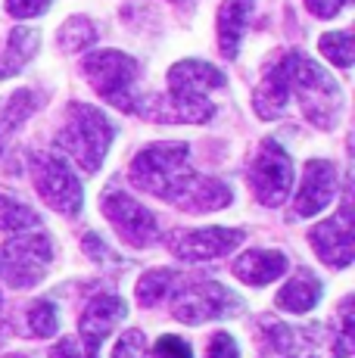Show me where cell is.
I'll list each match as a JSON object with an SVG mask.
<instances>
[{"label": "cell", "mask_w": 355, "mask_h": 358, "mask_svg": "<svg viewBox=\"0 0 355 358\" xmlns=\"http://www.w3.org/2000/svg\"><path fill=\"white\" fill-rule=\"evenodd\" d=\"M187 159H190V153L184 143H156V147H147L143 153L134 156L128 175H131L134 187L143 190V194L178 203V196L184 194L187 181L194 178Z\"/></svg>", "instance_id": "6da1fadb"}, {"label": "cell", "mask_w": 355, "mask_h": 358, "mask_svg": "<svg viewBox=\"0 0 355 358\" xmlns=\"http://www.w3.org/2000/svg\"><path fill=\"white\" fill-rule=\"evenodd\" d=\"M281 66L287 72L290 91H296L299 100H303L305 115H309L315 125L331 128L333 119H337V113H340V103H343L340 87L333 85V78L318 63H312L309 57H303V53H287L281 59Z\"/></svg>", "instance_id": "7a4b0ae2"}, {"label": "cell", "mask_w": 355, "mask_h": 358, "mask_svg": "<svg viewBox=\"0 0 355 358\" xmlns=\"http://www.w3.org/2000/svg\"><path fill=\"white\" fill-rule=\"evenodd\" d=\"M57 143L81 165V171L94 175L100 169V162H103L109 143H113V125H109V119L100 109L72 103L66 128L57 134Z\"/></svg>", "instance_id": "3957f363"}, {"label": "cell", "mask_w": 355, "mask_h": 358, "mask_svg": "<svg viewBox=\"0 0 355 358\" xmlns=\"http://www.w3.org/2000/svg\"><path fill=\"white\" fill-rule=\"evenodd\" d=\"M50 259L53 246L47 234L19 231V237L0 246V280H6L13 290H29L47 274Z\"/></svg>", "instance_id": "277c9868"}, {"label": "cell", "mask_w": 355, "mask_h": 358, "mask_svg": "<svg viewBox=\"0 0 355 358\" xmlns=\"http://www.w3.org/2000/svg\"><path fill=\"white\" fill-rule=\"evenodd\" d=\"M134 59L119 50H97L85 59V75L100 97L122 113H138L134 100Z\"/></svg>", "instance_id": "5b68a950"}, {"label": "cell", "mask_w": 355, "mask_h": 358, "mask_svg": "<svg viewBox=\"0 0 355 358\" xmlns=\"http://www.w3.org/2000/svg\"><path fill=\"white\" fill-rule=\"evenodd\" d=\"M31 178H35V187L44 196V203H50L57 212H63V215H78L81 212V184L63 156H35Z\"/></svg>", "instance_id": "8992f818"}, {"label": "cell", "mask_w": 355, "mask_h": 358, "mask_svg": "<svg viewBox=\"0 0 355 358\" xmlns=\"http://www.w3.org/2000/svg\"><path fill=\"white\" fill-rule=\"evenodd\" d=\"M290 184H293V162L287 156V150L275 141H265L249 165L252 194L265 206H281L287 194H290Z\"/></svg>", "instance_id": "52a82bcc"}, {"label": "cell", "mask_w": 355, "mask_h": 358, "mask_svg": "<svg viewBox=\"0 0 355 358\" xmlns=\"http://www.w3.org/2000/svg\"><path fill=\"white\" fill-rule=\"evenodd\" d=\"M100 209L103 215L113 222L115 234L125 240L128 246H138V250H147L159 240V222L150 209H143L134 196L119 194V190H109L100 199Z\"/></svg>", "instance_id": "ba28073f"}, {"label": "cell", "mask_w": 355, "mask_h": 358, "mask_svg": "<svg viewBox=\"0 0 355 358\" xmlns=\"http://www.w3.org/2000/svg\"><path fill=\"white\" fill-rule=\"evenodd\" d=\"M240 308H243L240 296L231 293L228 287L215 284V280H209V284H196V287H190V290L178 293L172 312L184 324H203V321L231 318V315H237Z\"/></svg>", "instance_id": "9c48e42d"}, {"label": "cell", "mask_w": 355, "mask_h": 358, "mask_svg": "<svg viewBox=\"0 0 355 358\" xmlns=\"http://www.w3.org/2000/svg\"><path fill=\"white\" fill-rule=\"evenodd\" d=\"M243 234L240 228H200V231H175L168 237L172 243V252L184 262H209L218 259L224 252L237 250L243 243Z\"/></svg>", "instance_id": "30bf717a"}, {"label": "cell", "mask_w": 355, "mask_h": 358, "mask_svg": "<svg viewBox=\"0 0 355 358\" xmlns=\"http://www.w3.org/2000/svg\"><path fill=\"white\" fill-rule=\"evenodd\" d=\"M128 315L125 299L115 293H97L87 299L85 312L78 315V340L85 343L91 352H100V343L113 334V327Z\"/></svg>", "instance_id": "8fae6325"}, {"label": "cell", "mask_w": 355, "mask_h": 358, "mask_svg": "<svg viewBox=\"0 0 355 358\" xmlns=\"http://www.w3.org/2000/svg\"><path fill=\"white\" fill-rule=\"evenodd\" d=\"M309 240L315 246V252L321 262L331 268H349V262L355 256V243H352V222H349V206L340 212L337 218L315 224L309 231Z\"/></svg>", "instance_id": "7c38bea8"}, {"label": "cell", "mask_w": 355, "mask_h": 358, "mask_svg": "<svg viewBox=\"0 0 355 358\" xmlns=\"http://www.w3.org/2000/svg\"><path fill=\"white\" fill-rule=\"evenodd\" d=\"M333 194H337V169H333V162L312 159L305 165L303 184H299L296 194V215L312 218L318 212H324L333 203Z\"/></svg>", "instance_id": "4fadbf2b"}, {"label": "cell", "mask_w": 355, "mask_h": 358, "mask_svg": "<svg viewBox=\"0 0 355 358\" xmlns=\"http://www.w3.org/2000/svg\"><path fill=\"white\" fill-rule=\"evenodd\" d=\"M252 10H256V0H224L218 10V47L228 59H234L240 50Z\"/></svg>", "instance_id": "5bb4252c"}, {"label": "cell", "mask_w": 355, "mask_h": 358, "mask_svg": "<svg viewBox=\"0 0 355 358\" xmlns=\"http://www.w3.org/2000/svg\"><path fill=\"white\" fill-rule=\"evenodd\" d=\"M234 274L249 287H265L287 274V256L277 250H249L234 262Z\"/></svg>", "instance_id": "9a60e30c"}, {"label": "cell", "mask_w": 355, "mask_h": 358, "mask_svg": "<svg viewBox=\"0 0 355 358\" xmlns=\"http://www.w3.org/2000/svg\"><path fill=\"white\" fill-rule=\"evenodd\" d=\"M318 299H321V280L315 278V271L299 268L277 293V308H284L290 315H305L318 306Z\"/></svg>", "instance_id": "2e32d148"}, {"label": "cell", "mask_w": 355, "mask_h": 358, "mask_svg": "<svg viewBox=\"0 0 355 358\" xmlns=\"http://www.w3.org/2000/svg\"><path fill=\"white\" fill-rule=\"evenodd\" d=\"M231 203V187L224 181H215V178H200L194 175L184 187V194L178 196V206L187 212H215L224 209Z\"/></svg>", "instance_id": "e0dca14e"}, {"label": "cell", "mask_w": 355, "mask_h": 358, "mask_svg": "<svg viewBox=\"0 0 355 358\" xmlns=\"http://www.w3.org/2000/svg\"><path fill=\"white\" fill-rule=\"evenodd\" d=\"M287 97H290V85H287L284 66L277 63L262 78V85H259V91H256V113L262 115V119H275V115L284 113Z\"/></svg>", "instance_id": "ac0fdd59"}, {"label": "cell", "mask_w": 355, "mask_h": 358, "mask_svg": "<svg viewBox=\"0 0 355 358\" xmlns=\"http://www.w3.org/2000/svg\"><path fill=\"white\" fill-rule=\"evenodd\" d=\"M35 106H38V100H35L31 91H16V94H10V97L0 100V153H3L6 137L35 113Z\"/></svg>", "instance_id": "d6986e66"}, {"label": "cell", "mask_w": 355, "mask_h": 358, "mask_svg": "<svg viewBox=\"0 0 355 358\" xmlns=\"http://www.w3.org/2000/svg\"><path fill=\"white\" fill-rule=\"evenodd\" d=\"M41 215L31 206H25L22 199L16 194H10V190L0 187V231H31L38 228Z\"/></svg>", "instance_id": "ffe728a7"}, {"label": "cell", "mask_w": 355, "mask_h": 358, "mask_svg": "<svg viewBox=\"0 0 355 358\" xmlns=\"http://www.w3.org/2000/svg\"><path fill=\"white\" fill-rule=\"evenodd\" d=\"M41 34L35 29H13L10 31V44H6V57H3V72L0 75H19L22 66L31 59V53L38 50Z\"/></svg>", "instance_id": "44dd1931"}, {"label": "cell", "mask_w": 355, "mask_h": 358, "mask_svg": "<svg viewBox=\"0 0 355 358\" xmlns=\"http://www.w3.org/2000/svg\"><path fill=\"white\" fill-rule=\"evenodd\" d=\"M178 280L181 278H178V271H172V268H156V271H147L138 280V302L143 308L156 306V302H162L166 296H172Z\"/></svg>", "instance_id": "7402d4cb"}, {"label": "cell", "mask_w": 355, "mask_h": 358, "mask_svg": "<svg viewBox=\"0 0 355 358\" xmlns=\"http://www.w3.org/2000/svg\"><path fill=\"white\" fill-rule=\"evenodd\" d=\"M321 53L331 59L333 66L340 69H349L352 66V57H355V44H352V31L343 29V31H331L321 38Z\"/></svg>", "instance_id": "603a6c76"}, {"label": "cell", "mask_w": 355, "mask_h": 358, "mask_svg": "<svg viewBox=\"0 0 355 358\" xmlns=\"http://www.w3.org/2000/svg\"><path fill=\"white\" fill-rule=\"evenodd\" d=\"M29 330L31 336H53L59 330V308L50 299H38L29 306Z\"/></svg>", "instance_id": "cb8c5ba5"}, {"label": "cell", "mask_w": 355, "mask_h": 358, "mask_svg": "<svg viewBox=\"0 0 355 358\" xmlns=\"http://www.w3.org/2000/svg\"><path fill=\"white\" fill-rule=\"evenodd\" d=\"M94 41H97V29H94L87 19H69V22L63 25V31H59V44H63V50H85V47H91Z\"/></svg>", "instance_id": "d4e9b609"}, {"label": "cell", "mask_w": 355, "mask_h": 358, "mask_svg": "<svg viewBox=\"0 0 355 358\" xmlns=\"http://www.w3.org/2000/svg\"><path fill=\"white\" fill-rule=\"evenodd\" d=\"M147 355V340H143L140 330H125L119 336V343L113 346V355L109 358H143Z\"/></svg>", "instance_id": "484cf974"}, {"label": "cell", "mask_w": 355, "mask_h": 358, "mask_svg": "<svg viewBox=\"0 0 355 358\" xmlns=\"http://www.w3.org/2000/svg\"><path fill=\"white\" fill-rule=\"evenodd\" d=\"M153 358H194V352L181 336H162L153 346Z\"/></svg>", "instance_id": "4316f807"}, {"label": "cell", "mask_w": 355, "mask_h": 358, "mask_svg": "<svg viewBox=\"0 0 355 358\" xmlns=\"http://www.w3.org/2000/svg\"><path fill=\"white\" fill-rule=\"evenodd\" d=\"M50 0H6V13L16 19H31V16H41L47 13Z\"/></svg>", "instance_id": "83f0119b"}, {"label": "cell", "mask_w": 355, "mask_h": 358, "mask_svg": "<svg viewBox=\"0 0 355 358\" xmlns=\"http://www.w3.org/2000/svg\"><path fill=\"white\" fill-rule=\"evenodd\" d=\"M50 358H97V352H91L81 340L69 336V340H59L57 346L50 349Z\"/></svg>", "instance_id": "f1b7e54d"}, {"label": "cell", "mask_w": 355, "mask_h": 358, "mask_svg": "<svg viewBox=\"0 0 355 358\" xmlns=\"http://www.w3.org/2000/svg\"><path fill=\"white\" fill-rule=\"evenodd\" d=\"M206 358H240V349H237V340L231 334H215L212 343H209V355Z\"/></svg>", "instance_id": "f546056e"}, {"label": "cell", "mask_w": 355, "mask_h": 358, "mask_svg": "<svg viewBox=\"0 0 355 358\" xmlns=\"http://www.w3.org/2000/svg\"><path fill=\"white\" fill-rule=\"evenodd\" d=\"M346 3H349V0H305V6L321 19H333Z\"/></svg>", "instance_id": "4dcf8cb0"}, {"label": "cell", "mask_w": 355, "mask_h": 358, "mask_svg": "<svg viewBox=\"0 0 355 358\" xmlns=\"http://www.w3.org/2000/svg\"><path fill=\"white\" fill-rule=\"evenodd\" d=\"M6 358H25V355H6Z\"/></svg>", "instance_id": "1f68e13d"}, {"label": "cell", "mask_w": 355, "mask_h": 358, "mask_svg": "<svg viewBox=\"0 0 355 358\" xmlns=\"http://www.w3.org/2000/svg\"><path fill=\"white\" fill-rule=\"evenodd\" d=\"M0 306H3V296H0Z\"/></svg>", "instance_id": "d6a6232c"}, {"label": "cell", "mask_w": 355, "mask_h": 358, "mask_svg": "<svg viewBox=\"0 0 355 358\" xmlns=\"http://www.w3.org/2000/svg\"><path fill=\"white\" fill-rule=\"evenodd\" d=\"M0 334H3V330H0Z\"/></svg>", "instance_id": "836d02e7"}]
</instances>
